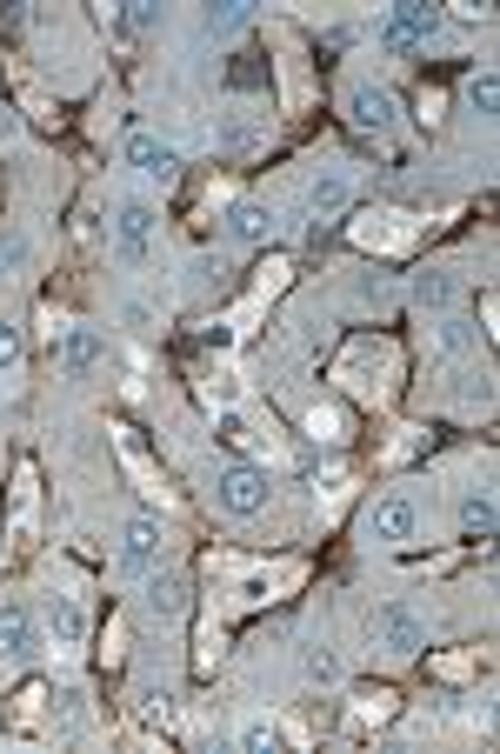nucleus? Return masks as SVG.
<instances>
[{"label": "nucleus", "mask_w": 500, "mask_h": 754, "mask_svg": "<svg viewBox=\"0 0 500 754\" xmlns=\"http://www.w3.org/2000/svg\"><path fill=\"white\" fill-rule=\"evenodd\" d=\"M333 381H348V395L368 408H387L401 395V347L387 334H354L333 360Z\"/></svg>", "instance_id": "f257e3e1"}, {"label": "nucleus", "mask_w": 500, "mask_h": 754, "mask_svg": "<svg viewBox=\"0 0 500 754\" xmlns=\"http://www.w3.org/2000/svg\"><path fill=\"white\" fill-rule=\"evenodd\" d=\"M348 241L368 248V254H407V248L421 241V221L401 214V208H361V214L348 221Z\"/></svg>", "instance_id": "f03ea898"}, {"label": "nucleus", "mask_w": 500, "mask_h": 754, "mask_svg": "<svg viewBox=\"0 0 500 754\" xmlns=\"http://www.w3.org/2000/svg\"><path fill=\"white\" fill-rule=\"evenodd\" d=\"M34 521H41V468L34 461H14V488H8V554H21L34 541Z\"/></svg>", "instance_id": "7ed1b4c3"}, {"label": "nucleus", "mask_w": 500, "mask_h": 754, "mask_svg": "<svg viewBox=\"0 0 500 754\" xmlns=\"http://www.w3.org/2000/svg\"><path fill=\"white\" fill-rule=\"evenodd\" d=\"M214 501H221L227 514H241V521H247V514H260V507H267V474H260V468H247V461H234V468H221V474H214Z\"/></svg>", "instance_id": "20e7f679"}, {"label": "nucleus", "mask_w": 500, "mask_h": 754, "mask_svg": "<svg viewBox=\"0 0 500 754\" xmlns=\"http://www.w3.org/2000/svg\"><path fill=\"white\" fill-rule=\"evenodd\" d=\"M114 448H120V461H127V474H134V488L147 494V501H174V494H167V481H160V468H153V454H147V441H140V428H114Z\"/></svg>", "instance_id": "39448f33"}, {"label": "nucleus", "mask_w": 500, "mask_h": 754, "mask_svg": "<svg viewBox=\"0 0 500 754\" xmlns=\"http://www.w3.org/2000/svg\"><path fill=\"white\" fill-rule=\"evenodd\" d=\"M47 681H21L14 694H8V708H0V727L8 734H41V721H47Z\"/></svg>", "instance_id": "423d86ee"}, {"label": "nucleus", "mask_w": 500, "mask_h": 754, "mask_svg": "<svg viewBox=\"0 0 500 754\" xmlns=\"http://www.w3.org/2000/svg\"><path fill=\"white\" fill-rule=\"evenodd\" d=\"M114 241H120V261H127V268H147V248H153V208H147V201H127L120 221H114Z\"/></svg>", "instance_id": "0eeeda50"}, {"label": "nucleus", "mask_w": 500, "mask_h": 754, "mask_svg": "<svg viewBox=\"0 0 500 754\" xmlns=\"http://www.w3.org/2000/svg\"><path fill=\"white\" fill-rule=\"evenodd\" d=\"M374 628H381V648H387V654H421V641H427V628H421V615H414L407 601H387V608L374 615Z\"/></svg>", "instance_id": "6e6552de"}, {"label": "nucleus", "mask_w": 500, "mask_h": 754, "mask_svg": "<svg viewBox=\"0 0 500 754\" xmlns=\"http://www.w3.org/2000/svg\"><path fill=\"white\" fill-rule=\"evenodd\" d=\"M167 554V527L153 521V514H134L127 521V547H120V561H127V568L134 575H153V561Z\"/></svg>", "instance_id": "1a4fd4ad"}, {"label": "nucleus", "mask_w": 500, "mask_h": 754, "mask_svg": "<svg viewBox=\"0 0 500 754\" xmlns=\"http://www.w3.org/2000/svg\"><path fill=\"white\" fill-rule=\"evenodd\" d=\"M394 708H401V694H394L387 681H361V688H354V708H348V734H368V727L394 721Z\"/></svg>", "instance_id": "9d476101"}, {"label": "nucleus", "mask_w": 500, "mask_h": 754, "mask_svg": "<svg viewBox=\"0 0 500 754\" xmlns=\"http://www.w3.org/2000/svg\"><path fill=\"white\" fill-rule=\"evenodd\" d=\"M127 160H134V167H140L147 180H160V187H167V180L181 174V154L167 147V140H153V134H127Z\"/></svg>", "instance_id": "9b49d317"}, {"label": "nucleus", "mask_w": 500, "mask_h": 754, "mask_svg": "<svg viewBox=\"0 0 500 754\" xmlns=\"http://www.w3.org/2000/svg\"><path fill=\"white\" fill-rule=\"evenodd\" d=\"M434 28H440V14H434V8H421V0H401L394 21L381 28V41H387V48H414V41H427Z\"/></svg>", "instance_id": "f8f14e48"}, {"label": "nucleus", "mask_w": 500, "mask_h": 754, "mask_svg": "<svg viewBox=\"0 0 500 754\" xmlns=\"http://www.w3.org/2000/svg\"><path fill=\"white\" fill-rule=\"evenodd\" d=\"M34 654V621L21 601H0V661H28Z\"/></svg>", "instance_id": "ddd939ff"}, {"label": "nucleus", "mask_w": 500, "mask_h": 754, "mask_svg": "<svg viewBox=\"0 0 500 754\" xmlns=\"http://www.w3.org/2000/svg\"><path fill=\"white\" fill-rule=\"evenodd\" d=\"M414 527H421V507H414L407 494H387V501L374 507V534H381V541L401 547V541H414Z\"/></svg>", "instance_id": "4468645a"}, {"label": "nucleus", "mask_w": 500, "mask_h": 754, "mask_svg": "<svg viewBox=\"0 0 500 754\" xmlns=\"http://www.w3.org/2000/svg\"><path fill=\"white\" fill-rule=\"evenodd\" d=\"M194 388H201L208 408H234V401H241V381H234L227 360H201V367H194Z\"/></svg>", "instance_id": "2eb2a0df"}, {"label": "nucleus", "mask_w": 500, "mask_h": 754, "mask_svg": "<svg viewBox=\"0 0 500 754\" xmlns=\"http://www.w3.org/2000/svg\"><path fill=\"white\" fill-rule=\"evenodd\" d=\"M287 274H294V268H287V261L274 254V261H267V268L254 274V287H247V301H241V314H234V327H247V321H254V314H260V307H267V301H274L280 287H287Z\"/></svg>", "instance_id": "dca6fc26"}, {"label": "nucleus", "mask_w": 500, "mask_h": 754, "mask_svg": "<svg viewBox=\"0 0 500 754\" xmlns=\"http://www.w3.org/2000/svg\"><path fill=\"white\" fill-rule=\"evenodd\" d=\"M348 107H354V127H361V134H387V127H394V94H387V87H361Z\"/></svg>", "instance_id": "f3484780"}, {"label": "nucleus", "mask_w": 500, "mask_h": 754, "mask_svg": "<svg viewBox=\"0 0 500 754\" xmlns=\"http://www.w3.org/2000/svg\"><path fill=\"white\" fill-rule=\"evenodd\" d=\"M47 628H54L61 648H81V641H87V608H81L74 595H54V601H47Z\"/></svg>", "instance_id": "a211bd4d"}, {"label": "nucleus", "mask_w": 500, "mask_h": 754, "mask_svg": "<svg viewBox=\"0 0 500 754\" xmlns=\"http://www.w3.org/2000/svg\"><path fill=\"white\" fill-rule=\"evenodd\" d=\"M147 601H153V615H160V621H174V615H188V582H181V575H153Z\"/></svg>", "instance_id": "6ab92c4d"}, {"label": "nucleus", "mask_w": 500, "mask_h": 754, "mask_svg": "<svg viewBox=\"0 0 500 754\" xmlns=\"http://www.w3.org/2000/svg\"><path fill=\"white\" fill-rule=\"evenodd\" d=\"M227 234H234V241H267V234H274V214L254 208V201H241V208L227 214Z\"/></svg>", "instance_id": "aec40b11"}, {"label": "nucleus", "mask_w": 500, "mask_h": 754, "mask_svg": "<svg viewBox=\"0 0 500 754\" xmlns=\"http://www.w3.org/2000/svg\"><path fill=\"white\" fill-rule=\"evenodd\" d=\"M341 201H348V174H320V180L307 187V208H313V214H333Z\"/></svg>", "instance_id": "412c9836"}, {"label": "nucleus", "mask_w": 500, "mask_h": 754, "mask_svg": "<svg viewBox=\"0 0 500 754\" xmlns=\"http://www.w3.org/2000/svg\"><path fill=\"white\" fill-rule=\"evenodd\" d=\"M307 434H313V441H341V434H348L341 408H333V401H313V408H307Z\"/></svg>", "instance_id": "4be33fe9"}, {"label": "nucleus", "mask_w": 500, "mask_h": 754, "mask_svg": "<svg viewBox=\"0 0 500 754\" xmlns=\"http://www.w3.org/2000/svg\"><path fill=\"white\" fill-rule=\"evenodd\" d=\"M414 301H421V307H434V314H440V307H447V301H454V274H434V268H427V274H421V281H414Z\"/></svg>", "instance_id": "5701e85b"}, {"label": "nucleus", "mask_w": 500, "mask_h": 754, "mask_svg": "<svg viewBox=\"0 0 500 754\" xmlns=\"http://www.w3.org/2000/svg\"><path fill=\"white\" fill-rule=\"evenodd\" d=\"M221 654H227V648H221V621L208 615V621H201V648H194V668H201V674H214V668H221Z\"/></svg>", "instance_id": "b1692460"}, {"label": "nucleus", "mask_w": 500, "mask_h": 754, "mask_svg": "<svg viewBox=\"0 0 500 754\" xmlns=\"http://www.w3.org/2000/svg\"><path fill=\"white\" fill-rule=\"evenodd\" d=\"M300 668H307V681H320V688H327V681H341V654H333V648H307Z\"/></svg>", "instance_id": "393cba45"}, {"label": "nucleus", "mask_w": 500, "mask_h": 754, "mask_svg": "<svg viewBox=\"0 0 500 754\" xmlns=\"http://www.w3.org/2000/svg\"><path fill=\"white\" fill-rule=\"evenodd\" d=\"M61 360H67V367H94V360H100V334H67V341H61Z\"/></svg>", "instance_id": "a878e982"}, {"label": "nucleus", "mask_w": 500, "mask_h": 754, "mask_svg": "<svg viewBox=\"0 0 500 754\" xmlns=\"http://www.w3.org/2000/svg\"><path fill=\"white\" fill-rule=\"evenodd\" d=\"M254 140H260V121H247V114H234L221 127V147H254Z\"/></svg>", "instance_id": "bb28decb"}, {"label": "nucleus", "mask_w": 500, "mask_h": 754, "mask_svg": "<svg viewBox=\"0 0 500 754\" xmlns=\"http://www.w3.org/2000/svg\"><path fill=\"white\" fill-rule=\"evenodd\" d=\"M274 741H280V727H274V721H247V727H241V747H247V754H267Z\"/></svg>", "instance_id": "cd10ccee"}, {"label": "nucleus", "mask_w": 500, "mask_h": 754, "mask_svg": "<svg viewBox=\"0 0 500 754\" xmlns=\"http://www.w3.org/2000/svg\"><path fill=\"white\" fill-rule=\"evenodd\" d=\"M21 107H28V114H34L41 127H54V121H61V107H54V101H47L41 87H21Z\"/></svg>", "instance_id": "c85d7f7f"}, {"label": "nucleus", "mask_w": 500, "mask_h": 754, "mask_svg": "<svg viewBox=\"0 0 500 754\" xmlns=\"http://www.w3.org/2000/svg\"><path fill=\"white\" fill-rule=\"evenodd\" d=\"M234 28H247V8H241V0H234V8H221V14H208V34H234Z\"/></svg>", "instance_id": "c756f323"}, {"label": "nucleus", "mask_w": 500, "mask_h": 754, "mask_svg": "<svg viewBox=\"0 0 500 754\" xmlns=\"http://www.w3.org/2000/svg\"><path fill=\"white\" fill-rule=\"evenodd\" d=\"M474 668H480V654H440L434 661V674H447V681H467Z\"/></svg>", "instance_id": "7c9ffc66"}, {"label": "nucleus", "mask_w": 500, "mask_h": 754, "mask_svg": "<svg viewBox=\"0 0 500 754\" xmlns=\"http://www.w3.org/2000/svg\"><path fill=\"white\" fill-rule=\"evenodd\" d=\"M474 107H480V114H493V107H500V81H493V74H480V81H474Z\"/></svg>", "instance_id": "2f4dec72"}, {"label": "nucleus", "mask_w": 500, "mask_h": 754, "mask_svg": "<svg viewBox=\"0 0 500 754\" xmlns=\"http://www.w3.org/2000/svg\"><path fill=\"white\" fill-rule=\"evenodd\" d=\"M14 360H21V334L0 321V367H14Z\"/></svg>", "instance_id": "473e14b6"}, {"label": "nucleus", "mask_w": 500, "mask_h": 754, "mask_svg": "<svg viewBox=\"0 0 500 754\" xmlns=\"http://www.w3.org/2000/svg\"><path fill=\"white\" fill-rule=\"evenodd\" d=\"M227 81H234V87H260V67H254V61H247V54H241V61H234V67H227Z\"/></svg>", "instance_id": "72a5a7b5"}, {"label": "nucleus", "mask_w": 500, "mask_h": 754, "mask_svg": "<svg viewBox=\"0 0 500 754\" xmlns=\"http://www.w3.org/2000/svg\"><path fill=\"white\" fill-rule=\"evenodd\" d=\"M467 527L487 534V527H493V507H487V501H467Z\"/></svg>", "instance_id": "f704fd0d"}, {"label": "nucleus", "mask_w": 500, "mask_h": 754, "mask_svg": "<svg viewBox=\"0 0 500 754\" xmlns=\"http://www.w3.org/2000/svg\"><path fill=\"white\" fill-rule=\"evenodd\" d=\"M434 121H440V87L421 94V127H434Z\"/></svg>", "instance_id": "c9c22d12"}, {"label": "nucleus", "mask_w": 500, "mask_h": 754, "mask_svg": "<svg viewBox=\"0 0 500 754\" xmlns=\"http://www.w3.org/2000/svg\"><path fill=\"white\" fill-rule=\"evenodd\" d=\"M14 134H21V114H14V107H0V140H14Z\"/></svg>", "instance_id": "e433bc0d"}, {"label": "nucleus", "mask_w": 500, "mask_h": 754, "mask_svg": "<svg viewBox=\"0 0 500 754\" xmlns=\"http://www.w3.org/2000/svg\"><path fill=\"white\" fill-rule=\"evenodd\" d=\"M21 261V241H0V268H14Z\"/></svg>", "instance_id": "4c0bfd02"}]
</instances>
